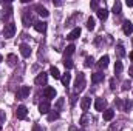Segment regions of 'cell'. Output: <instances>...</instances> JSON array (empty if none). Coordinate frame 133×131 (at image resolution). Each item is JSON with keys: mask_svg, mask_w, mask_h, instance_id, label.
Here are the masks:
<instances>
[{"mask_svg": "<svg viewBox=\"0 0 133 131\" xmlns=\"http://www.w3.org/2000/svg\"><path fill=\"white\" fill-rule=\"evenodd\" d=\"M84 88H85V74L79 72L76 77V82H74V91L81 93V91H84Z\"/></svg>", "mask_w": 133, "mask_h": 131, "instance_id": "obj_1", "label": "cell"}, {"mask_svg": "<svg viewBox=\"0 0 133 131\" xmlns=\"http://www.w3.org/2000/svg\"><path fill=\"white\" fill-rule=\"evenodd\" d=\"M14 34H16V25L14 23H6L5 28H3V37L11 39V37H14Z\"/></svg>", "mask_w": 133, "mask_h": 131, "instance_id": "obj_2", "label": "cell"}, {"mask_svg": "<svg viewBox=\"0 0 133 131\" xmlns=\"http://www.w3.org/2000/svg\"><path fill=\"white\" fill-rule=\"evenodd\" d=\"M46 80H48V74L46 72H40L37 74V77L34 79V83L37 86H42V85H46Z\"/></svg>", "mask_w": 133, "mask_h": 131, "instance_id": "obj_3", "label": "cell"}, {"mask_svg": "<svg viewBox=\"0 0 133 131\" xmlns=\"http://www.w3.org/2000/svg\"><path fill=\"white\" fill-rule=\"evenodd\" d=\"M22 22H23V25H25V26H30V25H34V23H36V20H34V16L30 12V11H25Z\"/></svg>", "mask_w": 133, "mask_h": 131, "instance_id": "obj_4", "label": "cell"}, {"mask_svg": "<svg viewBox=\"0 0 133 131\" xmlns=\"http://www.w3.org/2000/svg\"><path fill=\"white\" fill-rule=\"evenodd\" d=\"M50 110H51V103H50V100H43V102L39 103V111H40V114H48Z\"/></svg>", "mask_w": 133, "mask_h": 131, "instance_id": "obj_5", "label": "cell"}, {"mask_svg": "<svg viewBox=\"0 0 133 131\" xmlns=\"http://www.w3.org/2000/svg\"><path fill=\"white\" fill-rule=\"evenodd\" d=\"M26 114H28V110H26V106L25 105H20V106H17V110H16V117L17 119H25L26 117Z\"/></svg>", "mask_w": 133, "mask_h": 131, "instance_id": "obj_6", "label": "cell"}, {"mask_svg": "<svg viewBox=\"0 0 133 131\" xmlns=\"http://www.w3.org/2000/svg\"><path fill=\"white\" fill-rule=\"evenodd\" d=\"M30 86H20V90L16 93V97L17 99H26L28 96H30Z\"/></svg>", "mask_w": 133, "mask_h": 131, "instance_id": "obj_7", "label": "cell"}, {"mask_svg": "<svg viewBox=\"0 0 133 131\" xmlns=\"http://www.w3.org/2000/svg\"><path fill=\"white\" fill-rule=\"evenodd\" d=\"M43 96L46 100H51V99L56 97V90L53 88V86H46L45 90H43Z\"/></svg>", "mask_w": 133, "mask_h": 131, "instance_id": "obj_8", "label": "cell"}, {"mask_svg": "<svg viewBox=\"0 0 133 131\" xmlns=\"http://www.w3.org/2000/svg\"><path fill=\"white\" fill-rule=\"evenodd\" d=\"M122 31L125 35H130L133 33V25L130 20H124V23H122Z\"/></svg>", "mask_w": 133, "mask_h": 131, "instance_id": "obj_9", "label": "cell"}, {"mask_svg": "<svg viewBox=\"0 0 133 131\" xmlns=\"http://www.w3.org/2000/svg\"><path fill=\"white\" fill-rule=\"evenodd\" d=\"M105 105H107V102H105V99L102 97H98L95 100V110L96 111H104V108H105Z\"/></svg>", "mask_w": 133, "mask_h": 131, "instance_id": "obj_10", "label": "cell"}, {"mask_svg": "<svg viewBox=\"0 0 133 131\" xmlns=\"http://www.w3.org/2000/svg\"><path fill=\"white\" fill-rule=\"evenodd\" d=\"M20 54H22L23 57H30V56H31V48H30V45L22 43V45H20Z\"/></svg>", "mask_w": 133, "mask_h": 131, "instance_id": "obj_11", "label": "cell"}, {"mask_svg": "<svg viewBox=\"0 0 133 131\" xmlns=\"http://www.w3.org/2000/svg\"><path fill=\"white\" fill-rule=\"evenodd\" d=\"M36 11H37V14L40 16V17H48V9L45 8V6H42V5H36Z\"/></svg>", "mask_w": 133, "mask_h": 131, "instance_id": "obj_12", "label": "cell"}, {"mask_svg": "<svg viewBox=\"0 0 133 131\" xmlns=\"http://www.w3.org/2000/svg\"><path fill=\"white\" fill-rule=\"evenodd\" d=\"M90 105H91V99L90 97H84L81 100V108H82V111H88Z\"/></svg>", "mask_w": 133, "mask_h": 131, "instance_id": "obj_13", "label": "cell"}, {"mask_svg": "<svg viewBox=\"0 0 133 131\" xmlns=\"http://www.w3.org/2000/svg\"><path fill=\"white\" fill-rule=\"evenodd\" d=\"M34 30L37 33H45L46 31V23L45 22H36L34 23Z\"/></svg>", "mask_w": 133, "mask_h": 131, "instance_id": "obj_14", "label": "cell"}, {"mask_svg": "<svg viewBox=\"0 0 133 131\" xmlns=\"http://www.w3.org/2000/svg\"><path fill=\"white\" fill-rule=\"evenodd\" d=\"M61 82H62V85L64 86H70V82H71V74L66 71L64 76H61Z\"/></svg>", "mask_w": 133, "mask_h": 131, "instance_id": "obj_15", "label": "cell"}, {"mask_svg": "<svg viewBox=\"0 0 133 131\" xmlns=\"http://www.w3.org/2000/svg\"><path fill=\"white\" fill-rule=\"evenodd\" d=\"M79 35H81V28H74L71 33L66 35V39H68V40H76Z\"/></svg>", "mask_w": 133, "mask_h": 131, "instance_id": "obj_16", "label": "cell"}, {"mask_svg": "<svg viewBox=\"0 0 133 131\" xmlns=\"http://www.w3.org/2000/svg\"><path fill=\"white\" fill-rule=\"evenodd\" d=\"M6 62H8L9 66H14L19 60H17V56H16V54H8V56H6Z\"/></svg>", "mask_w": 133, "mask_h": 131, "instance_id": "obj_17", "label": "cell"}, {"mask_svg": "<svg viewBox=\"0 0 133 131\" xmlns=\"http://www.w3.org/2000/svg\"><path fill=\"white\" fill-rule=\"evenodd\" d=\"M96 14H98V17H99L101 20H107V17H108V11L105 9V8H101L96 11Z\"/></svg>", "mask_w": 133, "mask_h": 131, "instance_id": "obj_18", "label": "cell"}, {"mask_svg": "<svg viewBox=\"0 0 133 131\" xmlns=\"http://www.w3.org/2000/svg\"><path fill=\"white\" fill-rule=\"evenodd\" d=\"M108 60H110V59H108V56H102V57L99 59V62H98V66L102 68V69H104V68H107V66H108Z\"/></svg>", "mask_w": 133, "mask_h": 131, "instance_id": "obj_19", "label": "cell"}, {"mask_svg": "<svg viewBox=\"0 0 133 131\" xmlns=\"http://www.w3.org/2000/svg\"><path fill=\"white\" fill-rule=\"evenodd\" d=\"M102 80H104V74H102V72H95V74L91 76V82H93V83H99Z\"/></svg>", "mask_w": 133, "mask_h": 131, "instance_id": "obj_20", "label": "cell"}, {"mask_svg": "<svg viewBox=\"0 0 133 131\" xmlns=\"http://www.w3.org/2000/svg\"><path fill=\"white\" fill-rule=\"evenodd\" d=\"M115 117V111L113 110H105L104 111V120H111Z\"/></svg>", "mask_w": 133, "mask_h": 131, "instance_id": "obj_21", "label": "cell"}, {"mask_svg": "<svg viewBox=\"0 0 133 131\" xmlns=\"http://www.w3.org/2000/svg\"><path fill=\"white\" fill-rule=\"evenodd\" d=\"M64 103H65V100H64V99H57V102L54 103V111H57V113H59V111L64 108Z\"/></svg>", "mask_w": 133, "mask_h": 131, "instance_id": "obj_22", "label": "cell"}, {"mask_svg": "<svg viewBox=\"0 0 133 131\" xmlns=\"http://www.w3.org/2000/svg\"><path fill=\"white\" fill-rule=\"evenodd\" d=\"M11 11H12V8H11V5H8V9H6V11H3V22H6V20L12 16V12H11Z\"/></svg>", "mask_w": 133, "mask_h": 131, "instance_id": "obj_23", "label": "cell"}, {"mask_svg": "<svg viewBox=\"0 0 133 131\" xmlns=\"http://www.w3.org/2000/svg\"><path fill=\"white\" fill-rule=\"evenodd\" d=\"M50 74H51L54 79H61V72H59V69H57L56 66H51V68H50Z\"/></svg>", "mask_w": 133, "mask_h": 131, "instance_id": "obj_24", "label": "cell"}, {"mask_svg": "<svg viewBox=\"0 0 133 131\" xmlns=\"http://www.w3.org/2000/svg\"><path fill=\"white\" fill-rule=\"evenodd\" d=\"M59 119V113L57 111H50L48 113V120L50 122H54V120H57Z\"/></svg>", "mask_w": 133, "mask_h": 131, "instance_id": "obj_25", "label": "cell"}, {"mask_svg": "<svg viewBox=\"0 0 133 131\" xmlns=\"http://www.w3.org/2000/svg\"><path fill=\"white\" fill-rule=\"evenodd\" d=\"M122 69H124L122 62H121V60H118V62L115 63V74H121V72H122Z\"/></svg>", "mask_w": 133, "mask_h": 131, "instance_id": "obj_26", "label": "cell"}, {"mask_svg": "<svg viewBox=\"0 0 133 131\" xmlns=\"http://www.w3.org/2000/svg\"><path fill=\"white\" fill-rule=\"evenodd\" d=\"M113 14H115V16H119V14H121V2H116V3L113 5Z\"/></svg>", "mask_w": 133, "mask_h": 131, "instance_id": "obj_27", "label": "cell"}, {"mask_svg": "<svg viewBox=\"0 0 133 131\" xmlns=\"http://www.w3.org/2000/svg\"><path fill=\"white\" fill-rule=\"evenodd\" d=\"M95 25H96V23H95V19H93V17H88V19H87V28L91 31V30H95Z\"/></svg>", "mask_w": 133, "mask_h": 131, "instance_id": "obj_28", "label": "cell"}, {"mask_svg": "<svg viewBox=\"0 0 133 131\" xmlns=\"http://www.w3.org/2000/svg\"><path fill=\"white\" fill-rule=\"evenodd\" d=\"M116 54H118L119 57H124V56H125V51H124L122 43H119V45H118V48H116Z\"/></svg>", "mask_w": 133, "mask_h": 131, "instance_id": "obj_29", "label": "cell"}, {"mask_svg": "<svg viewBox=\"0 0 133 131\" xmlns=\"http://www.w3.org/2000/svg\"><path fill=\"white\" fill-rule=\"evenodd\" d=\"M73 53H74V45H68V46L65 48V59L66 57H70Z\"/></svg>", "mask_w": 133, "mask_h": 131, "instance_id": "obj_30", "label": "cell"}, {"mask_svg": "<svg viewBox=\"0 0 133 131\" xmlns=\"http://www.w3.org/2000/svg\"><path fill=\"white\" fill-rule=\"evenodd\" d=\"M64 66H65L66 69H71V68L74 66V63H73L71 59H65V60H64Z\"/></svg>", "mask_w": 133, "mask_h": 131, "instance_id": "obj_31", "label": "cell"}, {"mask_svg": "<svg viewBox=\"0 0 133 131\" xmlns=\"http://www.w3.org/2000/svg\"><path fill=\"white\" fill-rule=\"evenodd\" d=\"M93 63H95V59H93V57H87V59H85V66H87V68L93 66Z\"/></svg>", "mask_w": 133, "mask_h": 131, "instance_id": "obj_32", "label": "cell"}, {"mask_svg": "<svg viewBox=\"0 0 133 131\" xmlns=\"http://www.w3.org/2000/svg\"><path fill=\"white\" fill-rule=\"evenodd\" d=\"M132 106H133V102H132V100H125V103H124V110H125V111H129Z\"/></svg>", "mask_w": 133, "mask_h": 131, "instance_id": "obj_33", "label": "cell"}, {"mask_svg": "<svg viewBox=\"0 0 133 131\" xmlns=\"http://www.w3.org/2000/svg\"><path fill=\"white\" fill-rule=\"evenodd\" d=\"M132 86V83H130V80H125L124 83H122V91H127L129 88Z\"/></svg>", "mask_w": 133, "mask_h": 131, "instance_id": "obj_34", "label": "cell"}, {"mask_svg": "<svg viewBox=\"0 0 133 131\" xmlns=\"http://www.w3.org/2000/svg\"><path fill=\"white\" fill-rule=\"evenodd\" d=\"M121 128H122V125H121V123H119L118 127H116V125H113V127L110 128V131H121Z\"/></svg>", "mask_w": 133, "mask_h": 131, "instance_id": "obj_35", "label": "cell"}, {"mask_svg": "<svg viewBox=\"0 0 133 131\" xmlns=\"http://www.w3.org/2000/svg\"><path fill=\"white\" fill-rule=\"evenodd\" d=\"M33 131H43V128H42L40 125H37V123H34V125H33Z\"/></svg>", "mask_w": 133, "mask_h": 131, "instance_id": "obj_36", "label": "cell"}, {"mask_svg": "<svg viewBox=\"0 0 133 131\" xmlns=\"http://www.w3.org/2000/svg\"><path fill=\"white\" fill-rule=\"evenodd\" d=\"M90 6H91L93 9H96V11L99 9V8H98V6H99V3H98V2H91V3H90Z\"/></svg>", "mask_w": 133, "mask_h": 131, "instance_id": "obj_37", "label": "cell"}, {"mask_svg": "<svg viewBox=\"0 0 133 131\" xmlns=\"http://www.w3.org/2000/svg\"><path fill=\"white\" fill-rule=\"evenodd\" d=\"M87 120H88V117L87 116H82L81 117V125H87Z\"/></svg>", "mask_w": 133, "mask_h": 131, "instance_id": "obj_38", "label": "cell"}, {"mask_svg": "<svg viewBox=\"0 0 133 131\" xmlns=\"http://www.w3.org/2000/svg\"><path fill=\"white\" fill-rule=\"evenodd\" d=\"M110 88H111V90H115V88H116V82H115V79H111V80H110Z\"/></svg>", "mask_w": 133, "mask_h": 131, "instance_id": "obj_39", "label": "cell"}, {"mask_svg": "<svg viewBox=\"0 0 133 131\" xmlns=\"http://www.w3.org/2000/svg\"><path fill=\"white\" fill-rule=\"evenodd\" d=\"M2 122H5V113L3 111H0V123Z\"/></svg>", "mask_w": 133, "mask_h": 131, "instance_id": "obj_40", "label": "cell"}, {"mask_svg": "<svg viewBox=\"0 0 133 131\" xmlns=\"http://www.w3.org/2000/svg\"><path fill=\"white\" fill-rule=\"evenodd\" d=\"M129 74H130V77L133 79V65L130 66V68H129Z\"/></svg>", "mask_w": 133, "mask_h": 131, "instance_id": "obj_41", "label": "cell"}, {"mask_svg": "<svg viewBox=\"0 0 133 131\" xmlns=\"http://www.w3.org/2000/svg\"><path fill=\"white\" fill-rule=\"evenodd\" d=\"M125 3H127V6H130V8H132V6H133V0H127Z\"/></svg>", "mask_w": 133, "mask_h": 131, "instance_id": "obj_42", "label": "cell"}, {"mask_svg": "<svg viewBox=\"0 0 133 131\" xmlns=\"http://www.w3.org/2000/svg\"><path fill=\"white\" fill-rule=\"evenodd\" d=\"M130 60H132V62H133V51H132V53H130Z\"/></svg>", "mask_w": 133, "mask_h": 131, "instance_id": "obj_43", "label": "cell"}, {"mask_svg": "<svg viewBox=\"0 0 133 131\" xmlns=\"http://www.w3.org/2000/svg\"><path fill=\"white\" fill-rule=\"evenodd\" d=\"M2 60H3V57H2V56H0V63H2Z\"/></svg>", "mask_w": 133, "mask_h": 131, "instance_id": "obj_44", "label": "cell"}, {"mask_svg": "<svg viewBox=\"0 0 133 131\" xmlns=\"http://www.w3.org/2000/svg\"><path fill=\"white\" fill-rule=\"evenodd\" d=\"M0 131H2V125H0Z\"/></svg>", "mask_w": 133, "mask_h": 131, "instance_id": "obj_45", "label": "cell"}, {"mask_svg": "<svg viewBox=\"0 0 133 131\" xmlns=\"http://www.w3.org/2000/svg\"><path fill=\"white\" fill-rule=\"evenodd\" d=\"M81 131H85V130H81Z\"/></svg>", "mask_w": 133, "mask_h": 131, "instance_id": "obj_46", "label": "cell"}]
</instances>
